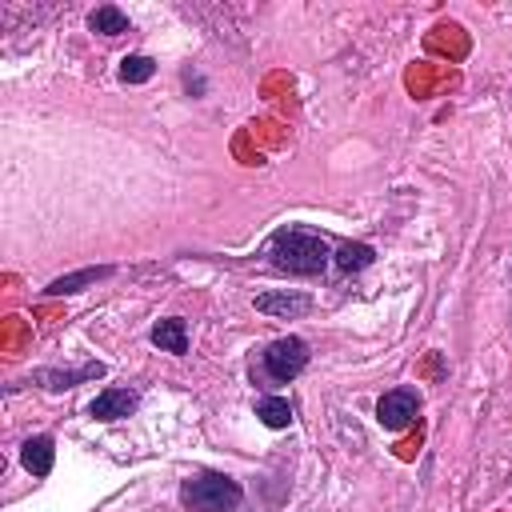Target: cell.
<instances>
[{
	"label": "cell",
	"mask_w": 512,
	"mask_h": 512,
	"mask_svg": "<svg viewBox=\"0 0 512 512\" xmlns=\"http://www.w3.org/2000/svg\"><path fill=\"white\" fill-rule=\"evenodd\" d=\"M268 256L280 272L312 276V272H324V264H328V240L308 228H280L268 240Z\"/></svg>",
	"instance_id": "cell-1"
},
{
	"label": "cell",
	"mask_w": 512,
	"mask_h": 512,
	"mask_svg": "<svg viewBox=\"0 0 512 512\" xmlns=\"http://www.w3.org/2000/svg\"><path fill=\"white\" fill-rule=\"evenodd\" d=\"M240 500H244L240 484L220 472H200V476L184 480V488H180V504L188 512H236Z\"/></svg>",
	"instance_id": "cell-2"
},
{
	"label": "cell",
	"mask_w": 512,
	"mask_h": 512,
	"mask_svg": "<svg viewBox=\"0 0 512 512\" xmlns=\"http://www.w3.org/2000/svg\"><path fill=\"white\" fill-rule=\"evenodd\" d=\"M304 364H308V344L296 340V336H280V340H272L264 348V372L276 384H288L292 376H300Z\"/></svg>",
	"instance_id": "cell-3"
},
{
	"label": "cell",
	"mask_w": 512,
	"mask_h": 512,
	"mask_svg": "<svg viewBox=\"0 0 512 512\" xmlns=\"http://www.w3.org/2000/svg\"><path fill=\"white\" fill-rule=\"evenodd\" d=\"M416 412H420V400H416V392H404V388L380 396V404H376V420L384 428H408L416 420Z\"/></svg>",
	"instance_id": "cell-4"
},
{
	"label": "cell",
	"mask_w": 512,
	"mask_h": 512,
	"mask_svg": "<svg viewBox=\"0 0 512 512\" xmlns=\"http://www.w3.org/2000/svg\"><path fill=\"white\" fill-rule=\"evenodd\" d=\"M312 308V300L308 296H300V292H264V296H256V312H264V316H304Z\"/></svg>",
	"instance_id": "cell-5"
},
{
	"label": "cell",
	"mask_w": 512,
	"mask_h": 512,
	"mask_svg": "<svg viewBox=\"0 0 512 512\" xmlns=\"http://www.w3.org/2000/svg\"><path fill=\"white\" fill-rule=\"evenodd\" d=\"M132 408H136V392H128V388H108V392H100L92 400V416L96 420H120Z\"/></svg>",
	"instance_id": "cell-6"
},
{
	"label": "cell",
	"mask_w": 512,
	"mask_h": 512,
	"mask_svg": "<svg viewBox=\"0 0 512 512\" xmlns=\"http://www.w3.org/2000/svg\"><path fill=\"white\" fill-rule=\"evenodd\" d=\"M20 460H24V468H28L32 476H48V472H52V440H48V436L24 440Z\"/></svg>",
	"instance_id": "cell-7"
},
{
	"label": "cell",
	"mask_w": 512,
	"mask_h": 512,
	"mask_svg": "<svg viewBox=\"0 0 512 512\" xmlns=\"http://www.w3.org/2000/svg\"><path fill=\"white\" fill-rule=\"evenodd\" d=\"M152 344L168 348V352H188V336H184V320H160L152 328Z\"/></svg>",
	"instance_id": "cell-8"
},
{
	"label": "cell",
	"mask_w": 512,
	"mask_h": 512,
	"mask_svg": "<svg viewBox=\"0 0 512 512\" xmlns=\"http://www.w3.org/2000/svg\"><path fill=\"white\" fill-rule=\"evenodd\" d=\"M100 276H108V268H84V272H72V276H60L48 284V296H68V292H80L84 284H96Z\"/></svg>",
	"instance_id": "cell-9"
},
{
	"label": "cell",
	"mask_w": 512,
	"mask_h": 512,
	"mask_svg": "<svg viewBox=\"0 0 512 512\" xmlns=\"http://www.w3.org/2000/svg\"><path fill=\"white\" fill-rule=\"evenodd\" d=\"M88 24H92V32H104V36H116V32H128V16H124L120 8H112V4H104V8H96V12L88 16Z\"/></svg>",
	"instance_id": "cell-10"
},
{
	"label": "cell",
	"mask_w": 512,
	"mask_h": 512,
	"mask_svg": "<svg viewBox=\"0 0 512 512\" xmlns=\"http://www.w3.org/2000/svg\"><path fill=\"white\" fill-rule=\"evenodd\" d=\"M256 416H260L268 428H288V420H292V408H288V400H280V396H268V400H260V404H256Z\"/></svg>",
	"instance_id": "cell-11"
},
{
	"label": "cell",
	"mask_w": 512,
	"mask_h": 512,
	"mask_svg": "<svg viewBox=\"0 0 512 512\" xmlns=\"http://www.w3.org/2000/svg\"><path fill=\"white\" fill-rule=\"evenodd\" d=\"M336 264H340V272H360L372 264V248L368 244H344L336 252Z\"/></svg>",
	"instance_id": "cell-12"
},
{
	"label": "cell",
	"mask_w": 512,
	"mask_h": 512,
	"mask_svg": "<svg viewBox=\"0 0 512 512\" xmlns=\"http://www.w3.org/2000/svg\"><path fill=\"white\" fill-rule=\"evenodd\" d=\"M152 72H156V64H152L148 56H128V60L120 64V76H124L128 84H144V80H152Z\"/></svg>",
	"instance_id": "cell-13"
}]
</instances>
